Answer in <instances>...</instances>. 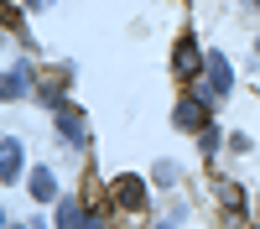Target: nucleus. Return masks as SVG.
Returning a JSON list of instances; mask_svg holds the SVG:
<instances>
[{
  "mask_svg": "<svg viewBox=\"0 0 260 229\" xmlns=\"http://www.w3.org/2000/svg\"><path fill=\"white\" fill-rule=\"evenodd\" d=\"M172 68H177V73H198V42H192V37L177 42V62H172Z\"/></svg>",
  "mask_w": 260,
  "mask_h": 229,
  "instance_id": "6",
  "label": "nucleus"
},
{
  "mask_svg": "<svg viewBox=\"0 0 260 229\" xmlns=\"http://www.w3.org/2000/svg\"><path fill=\"white\" fill-rule=\"evenodd\" d=\"M255 6H260V0H255Z\"/></svg>",
  "mask_w": 260,
  "mask_h": 229,
  "instance_id": "9",
  "label": "nucleus"
},
{
  "mask_svg": "<svg viewBox=\"0 0 260 229\" xmlns=\"http://www.w3.org/2000/svg\"><path fill=\"white\" fill-rule=\"evenodd\" d=\"M203 68H208V104H219L224 94H229V83H234V73H229V62L219 57V52H208V62H203Z\"/></svg>",
  "mask_w": 260,
  "mask_h": 229,
  "instance_id": "1",
  "label": "nucleus"
},
{
  "mask_svg": "<svg viewBox=\"0 0 260 229\" xmlns=\"http://www.w3.org/2000/svg\"><path fill=\"white\" fill-rule=\"evenodd\" d=\"M203 120H208V99H182L177 104V125L182 130H203Z\"/></svg>",
  "mask_w": 260,
  "mask_h": 229,
  "instance_id": "3",
  "label": "nucleus"
},
{
  "mask_svg": "<svg viewBox=\"0 0 260 229\" xmlns=\"http://www.w3.org/2000/svg\"><path fill=\"white\" fill-rule=\"evenodd\" d=\"M57 125H62V136H68V141L89 146V125H83V115H73L68 104H62V110H57Z\"/></svg>",
  "mask_w": 260,
  "mask_h": 229,
  "instance_id": "4",
  "label": "nucleus"
},
{
  "mask_svg": "<svg viewBox=\"0 0 260 229\" xmlns=\"http://www.w3.org/2000/svg\"><path fill=\"white\" fill-rule=\"evenodd\" d=\"M115 203L125 208V214H141V208H146V182L141 177H120L115 182Z\"/></svg>",
  "mask_w": 260,
  "mask_h": 229,
  "instance_id": "2",
  "label": "nucleus"
},
{
  "mask_svg": "<svg viewBox=\"0 0 260 229\" xmlns=\"http://www.w3.org/2000/svg\"><path fill=\"white\" fill-rule=\"evenodd\" d=\"M26 94V68H11L6 73V99H21Z\"/></svg>",
  "mask_w": 260,
  "mask_h": 229,
  "instance_id": "8",
  "label": "nucleus"
},
{
  "mask_svg": "<svg viewBox=\"0 0 260 229\" xmlns=\"http://www.w3.org/2000/svg\"><path fill=\"white\" fill-rule=\"evenodd\" d=\"M16 172H21V141H6V151H0V177L11 182Z\"/></svg>",
  "mask_w": 260,
  "mask_h": 229,
  "instance_id": "7",
  "label": "nucleus"
},
{
  "mask_svg": "<svg viewBox=\"0 0 260 229\" xmlns=\"http://www.w3.org/2000/svg\"><path fill=\"white\" fill-rule=\"evenodd\" d=\"M26 193H31L37 203H47V198L57 193V187H52V172H47V167H37V172L26 177Z\"/></svg>",
  "mask_w": 260,
  "mask_h": 229,
  "instance_id": "5",
  "label": "nucleus"
}]
</instances>
